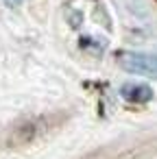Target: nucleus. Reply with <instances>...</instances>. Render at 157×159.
<instances>
[{"label":"nucleus","mask_w":157,"mask_h":159,"mask_svg":"<svg viewBox=\"0 0 157 159\" xmlns=\"http://www.w3.org/2000/svg\"><path fill=\"white\" fill-rule=\"evenodd\" d=\"M118 66L124 72L131 74H144L157 79V55L153 52H135V50H122L116 55Z\"/></svg>","instance_id":"f257e3e1"},{"label":"nucleus","mask_w":157,"mask_h":159,"mask_svg":"<svg viewBox=\"0 0 157 159\" xmlns=\"http://www.w3.org/2000/svg\"><path fill=\"white\" fill-rule=\"evenodd\" d=\"M120 96L129 102H148L153 98V89L146 83H124L120 87Z\"/></svg>","instance_id":"f03ea898"},{"label":"nucleus","mask_w":157,"mask_h":159,"mask_svg":"<svg viewBox=\"0 0 157 159\" xmlns=\"http://www.w3.org/2000/svg\"><path fill=\"white\" fill-rule=\"evenodd\" d=\"M2 2H5L7 7H20V5L24 2V0H2Z\"/></svg>","instance_id":"7ed1b4c3"}]
</instances>
